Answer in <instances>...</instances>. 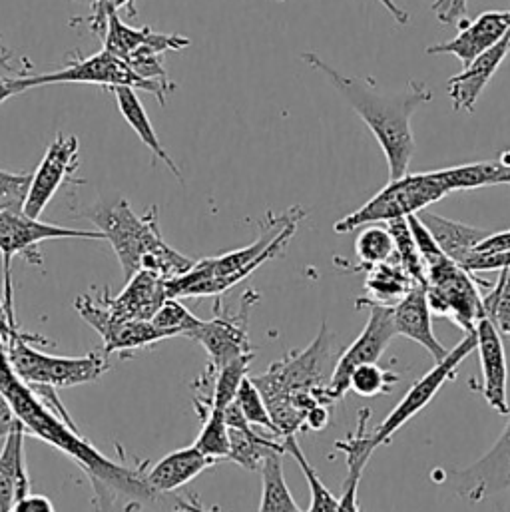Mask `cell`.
Returning <instances> with one entry per match:
<instances>
[{
  "mask_svg": "<svg viewBox=\"0 0 510 512\" xmlns=\"http://www.w3.org/2000/svg\"><path fill=\"white\" fill-rule=\"evenodd\" d=\"M510 252V230L489 234L475 250V254H503Z\"/></svg>",
  "mask_w": 510,
  "mask_h": 512,
  "instance_id": "46",
  "label": "cell"
},
{
  "mask_svg": "<svg viewBox=\"0 0 510 512\" xmlns=\"http://www.w3.org/2000/svg\"><path fill=\"white\" fill-rule=\"evenodd\" d=\"M230 429V457L228 461H234L246 471H257L261 469L265 457L271 451H283L285 445L283 439H269L263 433H257L252 423H244L238 427H228Z\"/></svg>",
  "mask_w": 510,
  "mask_h": 512,
  "instance_id": "29",
  "label": "cell"
},
{
  "mask_svg": "<svg viewBox=\"0 0 510 512\" xmlns=\"http://www.w3.org/2000/svg\"><path fill=\"white\" fill-rule=\"evenodd\" d=\"M465 269L471 273H481V271H499L510 267V252L503 254H473L465 263Z\"/></svg>",
  "mask_w": 510,
  "mask_h": 512,
  "instance_id": "43",
  "label": "cell"
},
{
  "mask_svg": "<svg viewBox=\"0 0 510 512\" xmlns=\"http://www.w3.org/2000/svg\"><path fill=\"white\" fill-rule=\"evenodd\" d=\"M0 393L12 415L24 425L26 433L70 457L88 477L94 489V507L112 511L118 501L126 509L144 511H196L194 505L156 493L146 481V463L126 467L102 455L74 425L62 403L54 397L42 399L12 369L4 343L0 341Z\"/></svg>",
  "mask_w": 510,
  "mask_h": 512,
  "instance_id": "1",
  "label": "cell"
},
{
  "mask_svg": "<svg viewBox=\"0 0 510 512\" xmlns=\"http://www.w3.org/2000/svg\"><path fill=\"white\" fill-rule=\"evenodd\" d=\"M419 218L425 222V226L429 228V232L433 234V238L437 240L441 250L451 259L459 261L461 265L475 254L477 246L489 236L487 230H479V228L467 226L463 222L447 220L433 212L423 210V212H419Z\"/></svg>",
  "mask_w": 510,
  "mask_h": 512,
  "instance_id": "27",
  "label": "cell"
},
{
  "mask_svg": "<svg viewBox=\"0 0 510 512\" xmlns=\"http://www.w3.org/2000/svg\"><path fill=\"white\" fill-rule=\"evenodd\" d=\"M357 309H369L367 325L363 327L361 335L339 355L331 381L325 387V399L335 405L339 403L347 391H349V379L351 373L365 363H377L379 357L389 347L391 339L397 335L395 323H393V307L373 303L365 297L357 299Z\"/></svg>",
  "mask_w": 510,
  "mask_h": 512,
  "instance_id": "12",
  "label": "cell"
},
{
  "mask_svg": "<svg viewBox=\"0 0 510 512\" xmlns=\"http://www.w3.org/2000/svg\"><path fill=\"white\" fill-rule=\"evenodd\" d=\"M74 2H90L92 12H96V10H100V8L104 6V2H106V0H74Z\"/></svg>",
  "mask_w": 510,
  "mask_h": 512,
  "instance_id": "51",
  "label": "cell"
},
{
  "mask_svg": "<svg viewBox=\"0 0 510 512\" xmlns=\"http://www.w3.org/2000/svg\"><path fill=\"white\" fill-rule=\"evenodd\" d=\"M0 38H2V34H0ZM0 68H4V70H14V66H12V62H10V52H8L4 46H0Z\"/></svg>",
  "mask_w": 510,
  "mask_h": 512,
  "instance_id": "50",
  "label": "cell"
},
{
  "mask_svg": "<svg viewBox=\"0 0 510 512\" xmlns=\"http://www.w3.org/2000/svg\"><path fill=\"white\" fill-rule=\"evenodd\" d=\"M202 419V431L194 445L214 461H226L230 457V429L224 417V409L212 407Z\"/></svg>",
  "mask_w": 510,
  "mask_h": 512,
  "instance_id": "35",
  "label": "cell"
},
{
  "mask_svg": "<svg viewBox=\"0 0 510 512\" xmlns=\"http://www.w3.org/2000/svg\"><path fill=\"white\" fill-rule=\"evenodd\" d=\"M216 463L218 461L204 455L196 445H192L162 457L150 471H146V481L156 493L172 495Z\"/></svg>",
  "mask_w": 510,
  "mask_h": 512,
  "instance_id": "25",
  "label": "cell"
},
{
  "mask_svg": "<svg viewBox=\"0 0 510 512\" xmlns=\"http://www.w3.org/2000/svg\"><path fill=\"white\" fill-rule=\"evenodd\" d=\"M355 254L359 259L357 269H365V271L389 261L395 254V242L387 224L363 226V232L355 240Z\"/></svg>",
  "mask_w": 510,
  "mask_h": 512,
  "instance_id": "34",
  "label": "cell"
},
{
  "mask_svg": "<svg viewBox=\"0 0 510 512\" xmlns=\"http://www.w3.org/2000/svg\"><path fill=\"white\" fill-rule=\"evenodd\" d=\"M24 425L14 417L0 451V511H12L14 505L30 493V479L24 455Z\"/></svg>",
  "mask_w": 510,
  "mask_h": 512,
  "instance_id": "24",
  "label": "cell"
},
{
  "mask_svg": "<svg viewBox=\"0 0 510 512\" xmlns=\"http://www.w3.org/2000/svg\"><path fill=\"white\" fill-rule=\"evenodd\" d=\"M371 419V409H359L357 429L347 439L335 443V451L345 455L347 461V479L343 483V491L339 497V512H357L359 509V485L363 479V471L375 453L373 433H367V421Z\"/></svg>",
  "mask_w": 510,
  "mask_h": 512,
  "instance_id": "23",
  "label": "cell"
},
{
  "mask_svg": "<svg viewBox=\"0 0 510 512\" xmlns=\"http://www.w3.org/2000/svg\"><path fill=\"white\" fill-rule=\"evenodd\" d=\"M389 12H391V16L397 20V24H401V26H405V24H409L411 22V16H409V12L407 10H403L395 0H379Z\"/></svg>",
  "mask_w": 510,
  "mask_h": 512,
  "instance_id": "49",
  "label": "cell"
},
{
  "mask_svg": "<svg viewBox=\"0 0 510 512\" xmlns=\"http://www.w3.org/2000/svg\"><path fill=\"white\" fill-rule=\"evenodd\" d=\"M481 287L491 289L493 283L475 277L451 257L427 269V299L433 315L447 317L465 333L475 331L485 319Z\"/></svg>",
  "mask_w": 510,
  "mask_h": 512,
  "instance_id": "9",
  "label": "cell"
},
{
  "mask_svg": "<svg viewBox=\"0 0 510 512\" xmlns=\"http://www.w3.org/2000/svg\"><path fill=\"white\" fill-rule=\"evenodd\" d=\"M437 174L451 194L510 184V166L501 158L493 162H475V164L443 168V170H437Z\"/></svg>",
  "mask_w": 510,
  "mask_h": 512,
  "instance_id": "28",
  "label": "cell"
},
{
  "mask_svg": "<svg viewBox=\"0 0 510 512\" xmlns=\"http://www.w3.org/2000/svg\"><path fill=\"white\" fill-rule=\"evenodd\" d=\"M254 353L242 355L222 367L216 369V381H214V395L212 403L218 409H226L238 395L244 379L248 377V371L252 367Z\"/></svg>",
  "mask_w": 510,
  "mask_h": 512,
  "instance_id": "36",
  "label": "cell"
},
{
  "mask_svg": "<svg viewBox=\"0 0 510 512\" xmlns=\"http://www.w3.org/2000/svg\"><path fill=\"white\" fill-rule=\"evenodd\" d=\"M431 8L437 14L441 24L465 26L469 22V18H467V0H435Z\"/></svg>",
  "mask_w": 510,
  "mask_h": 512,
  "instance_id": "42",
  "label": "cell"
},
{
  "mask_svg": "<svg viewBox=\"0 0 510 512\" xmlns=\"http://www.w3.org/2000/svg\"><path fill=\"white\" fill-rule=\"evenodd\" d=\"M393 323L397 335L419 343L423 349H427L435 363L447 357L449 349L437 339L433 331V311L425 285H413L409 293L393 307Z\"/></svg>",
  "mask_w": 510,
  "mask_h": 512,
  "instance_id": "21",
  "label": "cell"
},
{
  "mask_svg": "<svg viewBox=\"0 0 510 512\" xmlns=\"http://www.w3.org/2000/svg\"><path fill=\"white\" fill-rule=\"evenodd\" d=\"M110 92L116 96V104H118L120 114L124 116V120L128 122V126L136 132V136L144 142V146L152 152V156H154L156 160H162V162L168 166V170H170L180 182H184L178 164L172 160V156L166 152L164 144L160 142V138H158V134H156V130H154V126H152V120H150V116H148V112H146L142 100H140L138 94H136V88H132V86H116V88H112Z\"/></svg>",
  "mask_w": 510,
  "mask_h": 512,
  "instance_id": "26",
  "label": "cell"
},
{
  "mask_svg": "<svg viewBox=\"0 0 510 512\" xmlns=\"http://www.w3.org/2000/svg\"><path fill=\"white\" fill-rule=\"evenodd\" d=\"M307 216L301 206H293L281 216L267 214L261 234L248 248L218 257H206L192 265L180 277L168 281L170 297H220L265 261L279 256L295 236L297 224Z\"/></svg>",
  "mask_w": 510,
  "mask_h": 512,
  "instance_id": "4",
  "label": "cell"
},
{
  "mask_svg": "<svg viewBox=\"0 0 510 512\" xmlns=\"http://www.w3.org/2000/svg\"><path fill=\"white\" fill-rule=\"evenodd\" d=\"M236 403L240 405V409L244 411L246 419L254 425V427H261L265 431H269L273 437H279V431L269 415V409L263 401V395L261 391L257 389V385L254 383L252 377H246L238 395H236ZM281 439V437H279Z\"/></svg>",
  "mask_w": 510,
  "mask_h": 512,
  "instance_id": "40",
  "label": "cell"
},
{
  "mask_svg": "<svg viewBox=\"0 0 510 512\" xmlns=\"http://www.w3.org/2000/svg\"><path fill=\"white\" fill-rule=\"evenodd\" d=\"M104 48L120 56L128 66L142 78L162 84L170 94L176 90V84L170 80L162 56L166 52H178L190 46V38L180 34L154 32L148 26L132 28L124 24L116 10L108 16V26L104 34Z\"/></svg>",
  "mask_w": 510,
  "mask_h": 512,
  "instance_id": "8",
  "label": "cell"
},
{
  "mask_svg": "<svg viewBox=\"0 0 510 512\" xmlns=\"http://www.w3.org/2000/svg\"><path fill=\"white\" fill-rule=\"evenodd\" d=\"M509 34L510 10H487L461 26L453 40L429 46L427 54H453L467 66Z\"/></svg>",
  "mask_w": 510,
  "mask_h": 512,
  "instance_id": "19",
  "label": "cell"
},
{
  "mask_svg": "<svg viewBox=\"0 0 510 512\" xmlns=\"http://www.w3.org/2000/svg\"><path fill=\"white\" fill-rule=\"evenodd\" d=\"M86 218L96 224L98 232L114 248L126 281L140 269L154 271L170 281L190 271L196 263V259L176 252L164 242L156 206L144 216H138L126 200H120L112 206L86 212Z\"/></svg>",
  "mask_w": 510,
  "mask_h": 512,
  "instance_id": "5",
  "label": "cell"
},
{
  "mask_svg": "<svg viewBox=\"0 0 510 512\" xmlns=\"http://www.w3.org/2000/svg\"><path fill=\"white\" fill-rule=\"evenodd\" d=\"M453 493L467 503H483L489 497L510 489V411L509 421L497 443L479 461L465 469H455L447 477Z\"/></svg>",
  "mask_w": 510,
  "mask_h": 512,
  "instance_id": "16",
  "label": "cell"
},
{
  "mask_svg": "<svg viewBox=\"0 0 510 512\" xmlns=\"http://www.w3.org/2000/svg\"><path fill=\"white\" fill-rule=\"evenodd\" d=\"M22 92H26L24 84H22V76L20 78H0V106L8 98H12L16 94H22Z\"/></svg>",
  "mask_w": 510,
  "mask_h": 512,
  "instance_id": "48",
  "label": "cell"
},
{
  "mask_svg": "<svg viewBox=\"0 0 510 512\" xmlns=\"http://www.w3.org/2000/svg\"><path fill=\"white\" fill-rule=\"evenodd\" d=\"M413 285L417 283L407 275V271L401 267L395 256L369 269L365 279V291L369 293L367 299L387 307H395Z\"/></svg>",
  "mask_w": 510,
  "mask_h": 512,
  "instance_id": "30",
  "label": "cell"
},
{
  "mask_svg": "<svg viewBox=\"0 0 510 512\" xmlns=\"http://www.w3.org/2000/svg\"><path fill=\"white\" fill-rule=\"evenodd\" d=\"M32 174L0 170V210H22ZM24 212V210H22Z\"/></svg>",
  "mask_w": 510,
  "mask_h": 512,
  "instance_id": "41",
  "label": "cell"
},
{
  "mask_svg": "<svg viewBox=\"0 0 510 512\" xmlns=\"http://www.w3.org/2000/svg\"><path fill=\"white\" fill-rule=\"evenodd\" d=\"M104 240L98 230H78L52 226L38 222V218L26 216L22 210H0V256L6 273L10 277V261L14 256L26 257L30 263L40 265L38 244L48 240Z\"/></svg>",
  "mask_w": 510,
  "mask_h": 512,
  "instance_id": "13",
  "label": "cell"
},
{
  "mask_svg": "<svg viewBox=\"0 0 510 512\" xmlns=\"http://www.w3.org/2000/svg\"><path fill=\"white\" fill-rule=\"evenodd\" d=\"M399 381V375L379 367L377 363H365L359 365L349 379V391H353L359 397H379L385 393H391L395 383Z\"/></svg>",
  "mask_w": 510,
  "mask_h": 512,
  "instance_id": "38",
  "label": "cell"
},
{
  "mask_svg": "<svg viewBox=\"0 0 510 512\" xmlns=\"http://www.w3.org/2000/svg\"><path fill=\"white\" fill-rule=\"evenodd\" d=\"M22 84H24V90H30L36 86H48V84H96L108 90L116 86H132L136 90H146L154 94L160 104H164L166 96L170 94L162 84L138 76L128 66V62H124L120 56L112 54L106 48L88 58H76L72 64H68L62 70L38 74V76H22Z\"/></svg>",
  "mask_w": 510,
  "mask_h": 512,
  "instance_id": "10",
  "label": "cell"
},
{
  "mask_svg": "<svg viewBox=\"0 0 510 512\" xmlns=\"http://www.w3.org/2000/svg\"><path fill=\"white\" fill-rule=\"evenodd\" d=\"M168 297V279L154 271L140 269L126 281V287L120 295L110 297V291L106 289L104 297L100 299L116 319L152 321L154 313Z\"/></svg>",
  "mask_w": 510,
  "mask_h": 512,
  "instance_id": "20",
  "label": "cell"
},
{
  "mask_svg": "<svg viewBox=\"0 0 510 512\" xmlns=\"http://www.w3.org/2000/svg\"><path fill=\"white\" fill-rule=\"evenodd\" d=\"M477 351V333L469 331L465 333V337L457 343V347L449 349L447 357L439 363H435V367L423 375L407 393L405 397L399 401V405L389 413V417L375 427L373 431V443L379 449L381 445L391 443L393 435L403 429L411 419H415L437 395L439 391L457 377V369L459 365L473 353Z\"/></svg>",
  "mask_w": 510,
  "mask_h": 512,
  "instance_id": "11",
  "label": "cell"
},
{
  "mask_svg": "<svg viewBox=\"0 0 510 512\" xmlns=\"http://www.w3.org/2000/svg\"><path fill=\"white\" fill-rule=\"evenodd\" d=\"M283 451H271L261 465V512H299L303 511L289 493V487L283 477Z\"/></svg>",
  "mask_w": 510,
  "mask_h": 512,
  "instance_id": "31",
  "label": "cell"
},
{
  "mask_svg": "<svg viewBox=\"0 0 510 512\" xmlns=\"http://www.w3.org/2000/svg\"><path fill=\"white\" fill-rule=\"evenodd\" d=\"M202 321L204 319H198L184 303H180V297H168L152 317V323L164 331L168 339L176 335L190 337V333H194Z\"/></svg>",
  "mask_w": 510,
  "mask_h": 512,
  "instance_id": "37",
  "label": "cell"
},
{
  "mask_svg": "<svg viewBox=\"0 0 510 512\" xmlns=\"http://www.w3.org/2000/svg\"><path fill=\"white\" fill-rule=\"evenodd\" d=\"M132 2H136V0H106L100 10L90 12V16H88V26H90V30H92L94 34H98L100 38H104L110 12H114V10L122 8V6H128V8H130V14H134Z\"/></svg>",
  "mask_w": 510,
  "mask_h": 512,
  "instance_id": "44",
  "label": "cell"
},
{
  "mask_svg": "<svg viewBox=\"0 0 510 512\" xmlns=\"http://www.w3.org/2000/svg\"><path fill=\"white\" fill-rule=\"evenodd\" d=\"M387 228L395 242V259L401 263V267L407 271V275L417 283L427 287V267L419 254L417 242L413 238V232L409 228L407 218H397L387 222Z\"/></svg>",
  "mask_w": 510,
  "mask_h": 512,
  "instance_id": "32",
  "label": "cell"
},
{
  "mask_svg": "<svg viewBox=\"0 0 510 512\" xmlns=\"http://www.w3.org/2000/svg\"><path fill=\"white\" fill-rule=\"evenodd\" d=\"M337 359L333 333L327 323H321L317 337L305 349L289 351L283 359L273 361L265 373L252 377L281 439L303 431L305 415L317 403L331 405L325 399V387Z\"/></svg>",
  "mask_w": 510,
  "mask_h": 512,
  "instance_id": "3",
  "label": "cell"
},
{
  "mask_svg": "<svg viewBox=\"0 0 510 512\" xmlns=\"http://www.w3.org/2000/svg\"><path fill=\"white\" fill-rule=\"evenodd\" d=\"M283 445H285V453L291 455L303 477L307 479V485H309V493H311V503H309V509L311 512H339V499L323 485L319 473L315 471V467L307 461L305 453L301 451L299 443H297V435H289L283 439Z\"/></svg>",
  "mask_w": 510,
  "mask_h": 512,
  "instance_id": "33",
  "label": "cell"
},
{
  "mask_svg": "<svg viewBox=\"0 0 510 512\" xmlns=\"http://www.w3.org/2000/svg\"><path fill=\"white\" fill-rule=\"evenodd\" d=\"M449 188L435 172L405 174L403 178L389 180V184L363 204L353 214L335 222V234H351L369 224H387L397 218L423 212L427 206L449 196Z\"/></svg>",
  "mask_w": 510,
  "mask_h": 512,
  "instance_id": "7",
  "label": "cell"
},
{
  "mask_svg": "<svg viewBox=\"0 0 510 512\" xmlns=\"http://www.w3.org/2000/svg\"><path fill=\"white\" fill-rule=\"evenodd\" d=\"M475 333L483 371V385L479 391L491 409H495V413L509 415V367L503 333L487 317L477 323Z\"/></svg>",
  "mask_w": 510,
  "mask_h": 512,
  "instance_id": "18",
  "label": "cell"
},
{
  "mask_svg": "<svg viewBox=\"0 0 510 512\" xmlns=\"http://www.w3.org/2000/svg\"><path fill=\"white\" fill-rule=\"evenodd\" d=\"M301 58L329 80L373 132L385 154L389 180L403 178L415 154L411 118L421 106L433 100V92L419 80H409L407 88L401 92H385L373 78L341 74L313 52H305Z\"/></svg>",
  "mask_w": 510,
  "mask_h": 512,
  "instance_id": "2",
  "label": "cell"
},
{
  "mask_svg": "<svg viewBox=\"0 0 510 512\" xmlns=\"http://www.w3.org/2000/svg\"><path fill=\"white\" fill-rule=\"evenodd\" d=\"M14 512H52L56 511L52 501L42 497V495H26L24 499H20L16 505H14Z\"/></svg>",
  "mask_w": 510,
  "mask_h": 512,
  "instance_id": "47",
  "label": "cell"
},
{
  "mask_svg": "<svg viewBox=\"0 0 510 512\" xmlns=\"http://www.w3.org/2000/svg\"><path fill=\"white\" fill-rule=\"evenodd\" d=\"M78 152L80 144L76 136L58 134L50 142L28 186V194L22 208L26 216L40 218L46 206L52 202V198L64 184H84V180L74 178L80 168Z\"/></svg>",
  "mask_w": 510,
  "mask_h": 512,
  "instance_id": "15",
  "label": "cell"
},
{
  "mask_svg": "<svg viewBox=\"0 0 510 512\" xmlns=\"http://www.w3.org/2000/svg\"><path fill=\"white\" fill-rule=\"evenodd\" d=\"M259 301L257 291H246L242 295L240 309L232 313H222V305L216 303L214 307V319L202 321V325L190 333V339L198 341L208 357L210 363L218 369L242 355L254 353L250 345V315L255 303Z\"/></svg>",
  "mask_w": 510,
  "mask_h": 512,
  "instance_id": "14",
  "label": "cell"
},
{
  "mask_svg": "<svg viewBox=\"0 0 510 512\" xmlns=\"http://www.w3.org/2000/svg\"><path fill=\"white\" fill-rule=\"evenodd\" d=\"M4 343L14 373L30 387L66 389L100 379L108 369V353L90 351L82 357H56L34 349L26 335L10 329Z\"/></svg>",
  "mask_w": 510,
  "mask_h": 512,
  "instance_id": "6",
  "label": "cell"
},
{
  "mask_svg": "<svg viewBox=\"0 0 510 512\" xmlns=\"http://www.w3.org/2000/svg\"><path fill=\"white\" fill-rule=\"evenodd\" d=\"M509 52L510 34L501 42H497L493 48H489L485 54L475 58L471 64L463 66L459 74L449 78L447 90L457 112H475V106L483 90L489 86L491 78L497 74Z\"/></svg>",
  "mask_w": 510,
  "mask_h": 512,
  "instance_id": "22",
  "label": "cell"
},
{
  "mask_svg": "<svg viewBox=\"0 0 510 512\" xmlns=\"http://www.w3.org/2000/svg\"><path fill=\"white\" fill-rule=\"evenodd\" d=\"M74 307L80 313V317L100 333V337L104 339V351L108 355L116 351H126V349L150 347L168 339V335L160 331L152 321L116 319L108 311V307L102 303V299H92L88 295H82L74 301Z\"/></svg>",
  "mask_w": 510,
  "mask_h": 512,
  "instance_id": "17",
  "label": "cell"
},
{
  "mask_svg": "<svg viewBox=\"0 0 510 512\" xmlns=\"http://www.w3.org/2000/svg\"><path fill=\"white\" fill-rule=\"evenodd\" d=\"M485 317L491 319L497 329L510 337V267L499 269V279L483 297Z\"/></svg>",
  "mask_w": 510,
  "mask_h": 512,
  "instance_id": "39",
  "label": "cell"
},
{
  "mask_svg": "<svg viewBox=\"0 0 510 512\" xmlns=\"http://www.w3.org/2000/svg\"><path fill=\"white\" fill-rule=\"evenodd\" d=\"M331 423V405L317 403L309 413L305 415V427L303 431H323Z\"/></svg>",
  "mask_w": 510,
  "mask_h": 512,
  "instance_id": "45",
  "label": "cell"
}]
</instances>
